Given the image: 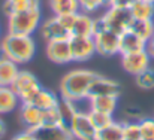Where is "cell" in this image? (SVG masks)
<instances>
[{"mask_svg": "<svg viewBox=\"0 0 154 140\" xmlns=\"http://www.w3.org/2000/svg\"><path fill=\"white\" fill-rule=\"evenodd\" d=\"M97 76V72L88 69H73L67 72L60 81V97L72 101L88 98L90 87Z\"/></svg>", "mask_w": 154, "mask_h": 140, "instance_id": "1", "label": "cell"}, {"mask_svg": "<svg viewBox=\"0 0 154 140\" xmlns=\"http://www.w3.org/2000/svg\"><path fill=\"white\" fill-rule=\"evenodd\" d=\"M0 46L5 51L6 58L17 63L18 66L30 63L36 55V40L33 36L6 33L0 39Z\"/></svg>", "mask_w": 154, "mask_h": 140, "instance_id": "2", "label": "cell"}, {"mask_svg": "<svg viewBox=\"0 0 154 140\" xmlns=\"http://www.w3.org/2000/svg\"><path fill=\"white\" fill-rule=\"evenodd\" d=\"M42 22V9H30L8 16V33L33 36L39 31Z\"/></svg>", "mask_w": 154, "mask_h": 140, "instance_id": "3", "label": "cell"}, {"mask_svg": "<svg viewBox=\"0 0 154 140\" xmlns=\"http://www.w3.org/2000/svg\"><path fill=\"white\" fill-rule=\"evenodd\" d=\"M132 21H133V16H132L129 9L111 6V7L103 10L100 16L96 18V25L103 27L106 30H111L117 34H121L130 28Z\"/></svg>", "mask_w": 154, "mask_h": 140, "instance_id": "4", "label": "cell"}, {"mask_svg": "<svg viewBox=\"0 0 154 140\" xmlns=\"http://www.w3.org/2000/svg\"><path fill=\"white\" fill-rule=\"evenodd\" d=\"M64 25L67 27L70 37L72 36H93L96 31V18L90 13H85L82 10L67 15V16H60Z\"/></svg>", "mask_w": 154, "mask_h": 140, "instance_id": "5", "label": "cell"}, {"mask_svg": "<svg viewBox=\"0 0 154 140\" xmlns=\"http://www.w3.org/2000/svg\"><path fill=\"white\" fill-rule=\"evenodd\" d=\"M11 87L18 94L21 103H32L35 95L42 88L38 78L29 70H20Z\"/></svg>", "mask_w": 154, "mask_h": 140, "instance_id": "6", "label": "cell"}, {"mask_svg": "<svg viewBox=\"0 0 154 140\" xmlns=\"http://www.w3.org/2000/svg\"><path fill=\"white\" fill-rule=\"evenodd\" d=\"M96 52L102 57H114L120 55V34L96 25V31L93 34Z\"/></svg>", "mask_w": 154, "mask_h": 140, "instance_id": "7", "label": "cell"}, {"mask_svg": "<svg viewBox=\"0 0 154 140\" xmlns=\"http://www.w3.org/2000/svg\"><path fill=\"white\" fill-rule=\"evenodd\" d=\"M69 45L72 52V61L75 63H85L97 54L93 36H72L69 39Z\"/></svg>", "mask_w": 154, "mask_h": 140, "instance_id": "8", "label": "cell"}, {"mask_svg": "<svg viewBox=\"0 0 154 140\" xmlns=\"http://www.w3.org/2000/svg\"><path fill=\"white\" fill-rule=\"evenodd\" d=\"M39 34H41V37L45 42L70 39V33H69L67 27L64 25V22L61 21V18L60 16H55V15L42 19L41 27H39Z\"/></svg>", "mask_w": 154, "mask_h": 140, "instance_id": "9", "label": "cell"}, {"mask_svg": "<svg viewBox=\"0 0 154 140\" xmlns=\"http://www.w3.org/2000/svg\"><path fill=\"white\" fill-rule=\"evenodd\" d=\"M67 127L73 136L75 140H96V133L97 130L91 124L88 118V112L84 113H75L70 121L67 122Z\"/></svg>", "mask_w": 154, "mask_h": 140, "instance_id": "10", "label": "cell"}, {"mask_svg": "<svg viewBox=\"0 0 154 140\" xmlns=\"http://www.w3.org/2000/svg\"><path fill=\"white\" fill-rule=\"evenodd\" d=\"M120 61H121V67L126 73L136 76L150 67L151 57H150L148 51L145 49V51H139V52H133V54L120 55Z\"/></svg>", "mask_w": 154, "mask_h": 140, "instance_id": "11", "label": "cell"}, {"mask_svg": "<svg viewBox=\"0 0 154 140\" xmlns=\"http://www.w3.org/2000/svg\"><path fill=\"white\" fill-rule=\"evenodd\" d=\"M47 58L54 64H69L72 63V52L69 39L66 40H51L45 45Z\"/></svg>", "mask_w": 154, "mask_h": 140, "instance_id": "12", "label": "cell"}, {"mask_svg": "<svg viewBox=\"0 0 154 140\" xmlns=\"http://www.w3.org/2000/svg\"><path fill=\"white\" fill-rule=\"evenodd\" d=\"M20 121L24 127V130H36L42 125L44 121V110H41L39 107H36L35 104H29V103H21L20 106Z\"/></svg>", "mask_w": 154, "mask_h": 140, "instance_id": "13", "label": "cell"}, {"mask_svg": "<svg viewBox=\"0 0 154 140\" xmlns=\"http://www.w3.org/2000/svg\"><path fill=\"white\" fill-rule=\"evenodd\" d=\"M121 94V85L111 78L102 76L99 73V76L93 81L90 91H88V97H94V95H115L120 97Z\"/></svg>", "mask_w": 154, "mask_h": 140, "instance_id": "14", "label": "cell"}, {"mask_svg": "<svg viewBox=\"0 0 154 140\" xmlns=\"http://www.w3.org/2000/svg\"><path fill=\"white\" fill-rule=\"evenodd\" d=\"M147 43H148L147 40H144L141 36H138L135 31H132L129 28V30H126L124 33L120 34V55L145 51Z\"/></svg>", "mask_w": 154, "mask_h": 140, "instance_id": "15", "label": "cell"}, {"mask_svg": "<svg viewBox=\"0 0 154 140\" xmlns=\"http://www.w3.org/2000/svg\"><path fill=\"white\" fill-rule=\"evenodd\" d=\"M33 134L38 140H75L66 124L39 127V128L33 130Z\"/></svg>", "mask_w": 154, "mask_h": 140, "instance_id": "16", "label": "cell"}, {"mask_svg": "<svg viewBox=\"0 0 154 140\" xmlns=\"http://www.w3.org/2000/svg\"><path fill=\"white\" fill-rule=\"evenodd\" d=\"M21 100L18 94L12 90V87L0 85V115H8L17 109H20Z\"/></svg>", "mask_w": 154, "mask_h": 140, "instance_id": "17", "label": "cell"}, {"mask_svg": "<svg viewBox=\"0 0 154 140\" xmlns=\"http://www.w3.org/2000/svg\"><path fill=\"white\" fill-rule=\"evenodd\" d=\"M90 98V109L103 112L108 115H114L118 109V97L115 95H94Z\"/></svg>", "mask_w": 154, "mask_h": 140, "instance_id": "18", "label": "cell"}, {"mask_svg": "<svg viewBox=\"0 0 154 140\" xmlns=\"http://www.w3.org/2000/svg\"><path fill=\"white\" fill-rule=\"evenodd\" d=\"M41 0H5L2 10L6 16H11L14 13H20L30 9H39Z\"/></svg>", "mask_w": 154, "mask_h": 140, "instance_id": "19", "label": "cell"}, {"mask_svg": "<svg viewBox=\"0 0 154 140\" xmlns=\"http://www.w3.org/2000/svg\"><path fill=\"white\" fill-rule=\"evenodd\" d=\"M48 9L55 16H67L79 12L78 0H48Z\"/></svg>", "mask_w": 154, "mask_h": 140, "instance_id": "20", "label": "cell"}, {"mask_svg": "<svg viewBox=\"0 0 154 140\" xmlns=\"http://www.w3.org/2000/svg\"><path fill=\"white\" fill-rule=\"evenodd\" d=\"M29 104H35L41 110H48V109L57 107L60 104V95H57L51 90L41 88L38 94L35 95V98L32 100V103H29Z\"/></svg>", "mask_w": 154, "mask_h": 140, "instance_id": "21", "label": "cell"}, {"mask_svg": "<svg viewBox=\"0 0 154 140\" xmlns=\"http://www.w3.org/2000/svg\"><path fill=\"white\" fill-rule=\"evenodd\" d=\"M133 19H154V1L135 0L129 7Z\"/></svg>", "mask_w": 154, "mask_h": 140, "instance_id": "22", "label": "cell"}, {"mask_svg": "<svg viewBox=\"0 0 154 140\" xmlns=\"http://www.w3.org/2000/svg\"><path fill=\"white\" fill-rule=\"evenodd\" d=\"M20 70H21L20 66L17 63L8 60V58L3 60V61H0V85L11 87Z\"/></svg>", "mask_w": 154, "mask_h": 140, "instance_id": "23", "label": "cell"}, {"mask_svg": "<svg viewBox=\"0 0 154 140\" xmlns=\"http://www.w3.org/2000/svg\"><path fill=\"white\" fill-rule=\"evenodd\" d=\"M96 140H124L123 122L121 121H114L108 127H105L102 130H97Z\"/></svg>", "mask_w": 154, "mask_h": 140, "instance_id": "24", "label": "cell"}, {"mask_svg": "<svg viewBox=\"0 0 154 140\" xmlns=\"http://www.w3.org/2000/svg\"><path fill=\"white\" fill-rule=\"evenodd\" d=\"M130 30L141 36L144 40L150 42L154 37V19H133Z\"/></svg>", "mask_w": 154, "mask_h": 140, "instance_id": "25", "label": "cell"}, {"mask_svg": "<svg viewBox=\"0 0 154 140\" xmlns=\"http://www.w3.org/2000/svg\"><path fill=\"white\" fill-rule=\"evenodd\" d=\"M79 1V10L85 13H96L109 7V0H78Z\"/></svg>", "mask_w": 154, "mask_h": 140, "instance_id": "26", "label": "cell"}, {"mask_svg": "<svg viewBox=\"0 0 154 140\" xmlns=\"http://www.w3.org/2000/svg\"><path fill=\"white\" fill-rule=\"evenodd\" d=\"M66 124L64 121V116L60 110V107H52L48 110H44V121H42V125L41 127H50V125H63ZM67 125V124H66Z\"/></svg>", "mask_w": 154, "mask_h": 140, "instance_id": "27", "label": "cell"}, {"mask_svg": "<svg viewBox=\"0 0 154 140\" xmlns=\"http://www.w3.org/2000/svg\"><path fill=\"white\" fill-rule=\"evenodd\" d=\"M135 84L138 85V88L150 91L154 90V69L150 66L147 70L141 72L139 75L135 76Z\"/></svg>", "mask_w": 154, "mask_h": 140, "instance_id": "28", "label": "cell"}, {"mask_svg": "<svg viewBox=\"0 0 154 140\" xmlns=\"http://www.w3.org/2000/svg\"><path fill=\"white\" fill-rule=\"evenodd\" d=\"M88 118L91 121V124L94 125L96 130H102L105 127H108L109 124H112L115 119H114V115H108V113H103V112H97V110H91L88 112Z\"/></svg>", "mask_w": 154, "mask_h": 140, "instance_id": "29", "label": "cell"}, {"mask_svg": "<svg viewBox=\"0 0 154 140\" xmlns=\"http://www.w3.org/2000/svg\"><path fill=\"white\" fill-rule=\"evenodd\" d=\"M123 122V134L124 140H142L139 121H121Z\"/></svg>", "mask_w": 154, "mask_h": 140, "instance_id": "30", "label": "cell"}, {"mask_svg": "<svg viewBox=\"0 0 154 140\" xmlns=\"http://www.w3.org/2000/svg\"><path fill=\"white\" fill-rule=\"evenodd\" d=\"M142 140H154V118H142L139 121Z\"/></svg>", "mask_w": 154, "mask_h": 140, "instance_id": "31", "label": "cell"}, {"mask_svg": "<svg viewBox=\"0 0 154 140\" xmlns=\"http://www.w3.org/2000/svg\"><path fill=\"white\" fill-rule=\"evenodd\" d=\"M123 115H124L126 121H141L144 118L141 109L136 107V106H132V104H129L123 109Z\"/></svg>", "mask_w": 154, "mask_h": 140, "instance_id": "32", "label": "cell"}, {"mask_svg": "<svg viewBox=\"0 0 154 140\" xmlns=\"http://www.w3.org/2000/svg\"><path fill=\"white\" fill-rule=\"evenodd\" d=\"M135 0H109V7H123V9H129L132 6Z\"/></svg>", "mask_w": 154, "mask_h": 140, "instance_id": "33", "label": "cell"}, {"mask_svg": "<svg viewBox=\"0 0 154 140\" xmlns=\"http://www.w3.org/2000/svg\"><path fill=\"white\" fill-rule=\"evenodd\" d=\"M11 140H38V139L35 137L33 131H30V130H24V131H21V133L15 134Z\"/></svg>", "mask_w": 154, "mask_h": 140, "instance_id": "34", "label": "cell"}, {"mask_svg": "<svg viewBox=\"0 0 154 140\" xmlns=\"http://www.w3.org/2000/svg\"><path fill=\"white\" fill-rule=\"evenodd\" d=\"M147 51H148V54H150V57H151V60H154V37L147 43Z\"/></svg>", "mask_w": 154, "mask_h": 140, "instance_id": "35", "label": "cell"}, {"mask_svg": "<svg viewBox=\"0 0 154 140\" xmlns=\"http://www.w3.org/2000/svg\"><path fill=\"white\" fill-rule=\"evenodd\" d=\"M5 134H6V124H5L2 115H0V140L5 137Z\"/></svg>", "mask_w": 154, "mask_h": 140, "instance_id": "36", "label": "cell"}, {"mask_svg": "<svg viewBox=\"0 0 154 140\" xmlns=\"http://www.w3.org/2000/svg\"><path fill=\"white\" fill-rule=\"evenodd\" d=\"M3 60H6V54H5V51L2 49V46H0V61H3Z\"/></svg>", "mask_w": 154, "mask_h": 140, "instance_id": "37", "label": "cell"}, {"mask_svg": "<svg viewBox=\"0 0 154 140\" xmlns=\"http://www.w3.org/2000/svg\"><path fill=\"white\" fill-rule=\"evenodd\" d=\"M151 1H154V0H151Z\"/></svg>", "mask_w": 154, "mask_h": 140, "instance_id": "38", "label": "cell"}, {"mask_svg": "<svg viewBox=\"0 0 154 140\" xmlns=\"http://www.w3.org/2000/svg\"><path fill=\"white\" fill-rule=\"evenodd\" d=\"M0 39H2V37H0Z\"/></svg>", "mask_w": 154, "mask_h": 140, "instance_id": "39", "label": "cell"}]
</instances>
